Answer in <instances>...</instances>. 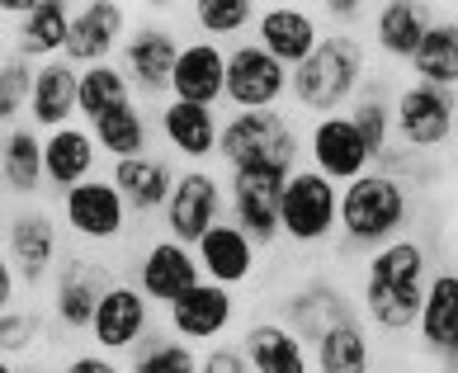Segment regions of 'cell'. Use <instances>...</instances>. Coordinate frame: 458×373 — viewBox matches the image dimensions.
<instances>
[{
	"label": "cell",
	"mask_w": 458,
	"mask_h": 373,
	"mask_svg": "<svg viewBox=\"0 0 458 373\" xmlns=\"http://www.w3.org/2000/svg\"><path fill=\"white\" fill-rule=\"evenodd\" d=\"M435 275V256H430V242L416 232L387 242L383 250L360 265V312L373 326V335L383 341H416V321H420V302H426V288Z\"/></svg>",
	"instance_id": "1"
},
{
	"label": "cell",
	"mask_w": 458,
	"mask_h": 373,
	"mask_svg": "<svg viewBox=\"0 0 458 373\" xmlns=\"http://www.w3.org/2000/svg\"><path fill=\"white\" fill-rule=\"evenodd\" d=\"M416 217V194L406 190L397 175H387L373 165L369 175L341 190V236H335V256L369 260L373 250L411 232Z\"/></svg>",
	"instance_id": "2"
},
{
	"label": "cell",
	"mask_w": 458,
	"mask_h": 373,
	"mask_svg": "<svg viewBox=\"0 0 458 373\" xmlns=\"http://www.w3.org/2000/svg\"><path fill=\"white\" fill-rule=\"evenodd\" d=\"M373 81V57L364 33H327L321 47L293 72L288 105L302 118H327V114H350L360 90Z\"/></svg>",
	"instance_id": "3"
},
{
	"label": "cell",
	"mask_w": 458,
	"mask_h": 373,
	"mask_svg": "<svg viewBox=\"0 0 458 373\" xmlns=\"http://www.w3.org/2000/svg\"><path fill=\"white\" fill-rule=\"evenodd\" d=\"M217 161L223 171H298L308 161V132L288 109L227 114Z\"/></svg>",
	"instance_id": "4"
},
{
	"label": "cell",
	"mask_w": 458,
	"mask_h": 373,
	"mask_svg": "<svg viewBox=\"0 0 458 373\" xmlns=\"http://www.w3.org/2000/svg\"><path fill=\"white\" fill-rule=\"evenodd\" d=\"M279 227H284V246H293V250L335 246V236H341V184H331L327 175H317L302 161L284 184Z\"/></svg>",
	"instance_id": "5"
},
{
	"label": "cell",
	"mask_w": 458,
	"mask_h": 373,
	"mask_svg": "<svg viewBox=\"0 0 458 373\" xmlns=\"http://www.w3.org/2000/svg\"><path fill=\"white\" fill-rule=\"evenodd\" d=\"M393 118H397V147L416 157L439 161L458 142V95L420 81H397L393 90Z\"/></svg>",
	"instance_id": "6"
},
{
	"label": "cell",
	"mask_w": 458,
	"mask_h": 373,
	"mask_svg": "<svg viewBox=\"0 0 458 373\" xmlns=\"http://www.w3.org/2000/svg\"><path fill=\"white\" fill-rule=\"evenodd\" d=\"M5 260L14 265L24 293H38L62 269V217L47 203H10L5 208Z\"/></svg>",
	"instance_id": "7"
},
{
	"label": "cell",
	"mask_w": 458,
	"mask_h": 373,
	"mask_svg": "<svg viewBox=\"0 0 458 373\" xmlns=\"http://www.w3.org/2000/svg\"><path fill=\"white\" fill-rule=\"evenodd\" d=\"M275 317L293 335H302L308 345H317L331 326H341V321H350V317H364V312H360V293H354L345 279L317 269V275H302L293 288H284Z\"/></svg>",
	"instance_id": "8"
},
{
	"label": "cell",
	"mask_w": 458,
	"mask_h": 373,
	"mask_svg": "<svg viewBox=\"0 0 458 373\" xmlns=\"http://www.w3.org/2000/svg\"><path fill=\"white\" fill-rule=\"evenodd\" d=\"M57 217L86 246H123L132 232V208L109 175H95L86 184H76V190L57 194Z\"/></svg>",
	"instance_id": "9"
},
{
	"label": "cell",
	"mask_w": 458,
	"mask_h": 373,
	"mask_svg": "<svg viewBox=\"0 0 458 373\" xmlns=\"http://www.w3.org/2000/svg\"><path fill=\"white\" fill-rule=\"evenodd\" d=\"M227 175H217L213 165H180L175 194L161 213L165 236H175L184 246H199L217 223L227 217Z\"/></svg>",
	"instance_id": "10"
},
{
	"label": "cell",
	"mask_w": 458,
	"mask_h": 373,
	"mask_svg": "<svg viewBox=\"0 0 458 373\" xmlns=\"http://www.w3.org/2000/svg\"><path fill=\"white\" fill-rule=\"evenodd\" d=\"M180 47H184V38L165 20H157V14H142V20L132 24L123 53H118V66H123V76L132 81L138 99H157V105L171 99V76H175Z\"/></svg>",
	"instance_id": "11"
},
{
	"label": "cell",
	"mask_w": 458,
	"mask_h": 373,
	"mask_svg": "<svg viewBox=\"0 0 458 373\" xmlns=\"http://www.w3.org/2000/svg\"><path fill=\"white\" fill-rule=\"evenodd\" d=\"M227 175V217L242 227L260 250H275L284 242L279 227V203H284V184L293 171H223Z\"/></svg>",
	"instance_id": "12"
},
{
	"label": "cell",
	"mask_w": 458,
	"mask_h": 373,
	"mask_svg": "<svg viewBox=\"0 0 458 373\" xmlns=\"http://www.w3.org/2000/svg\"><path fill=\"white\" fill-rule=\"evenodd\" d=\"M232 326H246L242 321V298H236L232 288L213 284V279L194 284L180 302L165 308V331L180 335V341H190V345H199V350L223 345L232 335Z\"/></svg>",
	"instance_id": "13"
},
{
	"label": "cell",
	"mask_w": 458,
	"mask_h": 373,
	"mask_svg": "<svg viewBox=\"0 0 458 373\" xmlns=\"http://www.w3.org/2000/svg\"><path fill=\"white\" fill-rule=\"evenodd\" d=\"M293 72L275 62L256 38L227 47V109L232 114H256V109H284Z\"/></svg>",
	"instance_id": "14"
},
{
	"label": "cell",
	"mask_w": 458,
	"mask_h": 373,
	"mask_svg": "<svg viewBox=\"0 0 458 373\" xmlns=\"http://www.w3.org/2000/svg\"><path fill=\"white\" fill-rule=\"evenodd\" d=\"M151 331H157V308H151V298L132 279H114L105 288V298H99L95 321H90V345L128 360Z\"/></svg>",
	"instance_id": "15"
},
{
	"label": "cell",
	"mask_w": 458,
	"mask_h": 373,
	"mask_svg": "<svg viewBox=\"0 0 458 373\" xmlns=\"http://www.w3.org/2000/svg\"><path fill=\"white\" fill-rule=\"evenodd\" d=\"M308 165L345 190L360 175H369L378 157H373V147L364 142V132L354 128L350 114H327L308 123Z\"/></svg>",
	"instance_id": "16"
},
{
	"label": "cell",
	"mask_w": 458,
	"mask_h": 373,
	"mask_svg": "<svg viewBox=\"0 0 458 373\" xmlns=\"http://www.w3.org/2000/svg\"><path fill=\"white\" fill-rule=\"evenodd\" d=\"M132 284L151 298V308L165 312L171 302H180L184 293H190L194 284H203L194 246L175 242V236H157V242H147L138 250V260H132Z\"/></svg>",
	"instance_id": "17"
},
{
	"label": "cell",
	"mask_w": 458,
	"mask_h": 373,
	"mask_svg": "<svg viewBox=\"0 0 458 373\" xmlns=\"http://www.w3.org/2000/svg\"><path fill=\"white\" fill-rule=\"evenodd\" d=\"M118 275H109L99 260H86V256L62 260V269L53 275V298H47V312H53L57 331L90 335V321L99 312V298H105V288Z\"/></svg>",
	"instance_id": "18"
},
{
	"label": "cell",
	"mask_w": 458,
	"mask_h": 373,
	"mask_svg": "<svg viewBox=\"0 0 458 373\" xmlns=\"http://www.w3.org/2000/svg\"><path fill=\"white\" fill-rule=\"evenodd\" d=\"M132 24H138V14H132L128 5H114V0H86V5H76L72 43H66V62H72L76 72L118 62V53H123Z\"/></svg>",
	"instance_id": "19"
},
{
	"label": "cell",
	"mask_w": 458,
	"mask_h": 373,
	"mask_svg": "<svg viewBox=\"0 0 458 373\" xmlns=\"http://www.w3.org/2000/svg\"><path fill=\"white\" fill-rule=\"evenodd\" d=\"M223 123L227 118H217V109L184 105V99L157 105V138L180 165H213L223 151Z\"/></svg>",
	"instance_id": "20"
},
{
	"label": "cell",
	"mask_w": 458,
	"mask_h": 373,
	"mask_svg": "<svg viewBox=\"0 0 458 373\" xmlns=\"http://www.w3.org/2000/svg\"><path fill=\"white\" fill-rule=\"evenodd\" d=\"M5 20H10V53L33 62V66H43V62H62L66 57L72 24H76V5H62V0L14 5V10H5Z\"/></svg>",
	"instance_id": "21"
},
{
	"label": "cell",
	"mask_w": 458,
	"mask_h": 373,
	"mask_svg": "<svg viewBox=\"0 0 458 373\" xmlns=\"http://www.w3.org/2000/svg\"><path fill=\"white\" fill-rule=\"evenodd\" d=\"M275 62H284L288 72H298L308 62L321 38H327V24H321L317 5H260L256 33H250Z\"/></svg>",
	"instance_id": "22"
},
{
	"label": "cell",
	"mask_w": 458,
	"mask_h": 373,
	"mask_svg": "<svg viewBox=\"0 0 458 373\" xmlns=\"http://www.w3.org/2000/svg\"><path fill=\"white\" fill-rule=\"evenodd\" d=\"M416 350L445 369H458V265H435L416 321Z\"/></svg>",
	"instance_id": "23"
},
{
	"label": "cell",
	"mask_w": 458,
	"mask_h": 373,
	"mask_svg": "<svg viewBox=\"0 0 458 373\" xmlns=\"http://www.w3.org/2000/svg\"><path fill=\"white\" fill-rule=\"evenodd\" d=\"M194 256H199L203 279L223 284V288H232V293H246V288L256 284V275H260V256H265V250L250 242L232 217H223V223H217L194 246Z\"/></svg>",
	"instance_id": "24"
},
{
	"label": "cell",
	"mask_w": 458,
	"mask_h": 373,
	"mask_svg": "<svg viewBox=\"0 0 458 373\" xmlns=\"http://www.w3.org/2000/svg\"><path fill=\"white\" fill-rule=\"evenodd\" d=\"M439 20V5H416V0H387V5H373L369 20V43L373 53L393 66H411V57L420 53L430 24Z\"/></svg>",
	"instance_id": "25"
},
{
	"label": "cell",
	"mask_w": 458,
	"mask_h": 373,
	"mask_svg": "<svg viewBox=\"0 0 458 373\" xmlns=\"http://www.w3.org/2000/svg\"><path fill=\"white\" fill-rule=\"evenodd\" d=\"M171 99L203 105V109L227 105V47L208 38H184L171 76Z\"/></svg>",
	"instance_id": "26"
},
{
	"label": "cell",
	"mask_w": 458,
	"mask_h": 373,
	"mask_svg": "<svg viewBox=\"0 0 458 373\" xmlns=\"http://www.w3.org/2000/svg\"><path fill=\"white\" fill-rule=\"evenodd\" d=\"M236 345H242L250 373H317L312 345L288 331L279 317H250L236 335Z\"/></svg>",
	"instance_id": "27"
},
{
	"label": "cell",
	"mask_w": 458,
	"mask_h": 373,
	"mask_svg": "<svg viewBox=\"0 0 458 373\" xmlns=\"http://www.w3.org/2000/svg\"><path fill=\"white\" fill-rule=\"evenodd\" d=\"M105 175L118 184V194L128 199L132 217H161L165 203H171V194H175L180 165L171 157L147 151V157H132V161H109Z\"/></svg>",
	"instance_id": "28"
},
{
	"label": "cell",
	"mask_w": 458,
	"mask_h": 373,
	"mask_svg": "<svg viewBox=\"0 0 458 373\" xmlns=\"http://www.w3.org/2000/svg\"><path fill=\"white\" fill-rule=\"evenodd\" d=\"M99 151L95 132L86 123H72V128H57V132H43V171H47V190L66 194L76 184H86L99 175Z\"/></svg>",
	"instance_id": "29"
},
{
	"label": "cell",
	"mask_w": 458,
	"mask_h": 373,
	"mask_svg": "<svg viewBox=\"0 0 458 373\" xmlns=\"http://www.w3.org/2000/svg\"><path fill=\"white\" fill-rule=\"evenodd\" d=\"M38 132H57L81 123V72L72 62H43L38 81H33V99H29V118Z\"/></svg>",
	"instance_id": "30"
},
{
	"label": "cell",
	"mask_w": 458,
	"mask_h": 373,
	"mask_svg": "<svg viewBox=\"0 0 458 373\" xmlns=\"http://www.w3.org/2000/svg\"><path fill=\"white\" fill-rule=\"evenodd\" d=\"M0 175H5L10 203H38L47 190L43 171V132L33 123L5 128V147H0Z\"/></svg>",
	"instance_id": "31"
},
{
	"label": "cell",
	"mask_w": 458,
	"mask_h": 373,
	"mask_svg": "<svg viewBox=\"0 0 458 373\" xmlns=\"http://www.w3.org/2000/svg\"><path fill=\"white\" fill-rule=\"evenodd\" d=\"M406 76L420 81V86H439L458 95V10H439L420 53L406 66Z\"/></svg>",
	"instance_id": "32"
},
{
	"label": "cell",
	"mask_w": 458,
	"mask_h": 373,
	"mask_svg": "<svg viewBox=\"0 0 458 373\" xmlns=\"http://www.w3.org/2000/svg\"><path fill=\"white\" fill-rule=\"evenodd\" d=\"M312 369L317 373H373V326L364 317H350L331 326L312 345Z\"/></svg>",
	"instance_id": "33"
},
{
	"label": "cell",
	"mask_w": 458,
	"mask_h": 373,
	"mask_svg": "<svg viewBox=\"0 0 458 373\" xmlns=\"http://www.w3.org/2000/svg\"><path fill=\"white\" fill-rule=\"evenodd\" d=\"M86 128L95 132L105 161H132V157H147L151 151V114L142 109V99H132V105L95 118V123H86Z\"/></svg>",
	"instance_id": "34"
},
{
	"label": "cell",
	"mask_w": 458,
	"mask_h": 373,
	"mask_svg": "<svg viewBox=\"0 0 458 373\" xmlns=\"http://www.w3.org/2000/svg\"><path fill=\"white\" fill-rule=\"evenodd\" d=\"M393 81L373 72V81L360 90V99L350 105V118H354V128L364 132V142L373 147V157H387V151L397 147V118H393Z\"/></svg>",
	"instance_id": "35"
},
{
	"label": "cell",
	"mask_w": 458,
	"mask_h": 373,
	"mask_svg": "<svg viewBox=\"0 0 458 373\" xmlns=\"http://www.w3.org/2000/svg\"><path fill=\"white\" fill-rule=\"evenodd\" d=\"M256 20L260 5H250V0H194L190 5V24L199 29V38L223 47L246 43V33H256Z\"/></svg>",
	"instance_id": "36"
},
{
	"label": "cell",
	"mask_w": 458,
	"mask_h": 373,
	"mask_svg": "<svg viewBox=\"0 0 458 373\" xmlns=\"http://www.w3.org/2000/svg\"><path fill=\"white\" fill-rule=\"evenodd\" d=\"M128 373H203V350L157 326L128 354Z\"/></svg>",
	"instance_id": "37"
},
{
	"label": "cell",
	"mask_w": 458,
	"mask_h": 373,
	"mask_svg": "<svg viewBox=\"0 0 458 373\" xmlns=\"http://www.w3.org/2000/svg\"><path fill=\"white\" fill-rule=\"evenodd\" d=\"M132 99H138V90H132V81L123 76L118 62L86 66V72H81V123H95V118L132 105Z\"/></svg>",
	"instance_id": "38"
},
{
	"label": "cell",
	"mask_w": 458,
	"mask_h": 373,
	"mask_svg": "<svg viewBox=\"0 0 458 373\" xmlns=\"http://www.w3.org/2000/svg\"><path fill=\"white\" fill-rule=\"evenodd\" d=\"M33 81H38V66L5 53V66H0V123L14 128L29 118V99H33Z\"/></svg>",
	"instance_id": "39"
},
{
	"label": "cell",
	"mask_w": 458,
	"mask_h": 373,
	"mask_svg": "<svg viewBox=\"0 0 458 373\" xmlns=\"http://www.w3.org/2000/svg\"><path fill=\"white\" fill-rule=\"evenodd\" d=\"M43 335V317L20 302V308H5L0 312V350H5V360H24V354L38 345Z\"/></svg>",
	"instance_id": "40"
},
{
	"label": "cell",
	"mask_w": 458,
	"mask_h": 373,
	"mask_svg": "<svg viewBox=\"0 0 458 373\" xmlns=\"http://www.w3.org/2000/svg\"><path fill=\"white\" fill-rule=\"evenodd\" d=\"M317 14L327 24V33H369L373 5H341V0H331V5H317Z\"/></svg>",
	"instance_id": "41"
},
{
	"label": "cell",
	"mask_w": 458,
	"mask_h": 373,
	"mask_svg": "<svg viewBox=\"0 0 458 373\" xmlns=\"http://www.w3.org/2000/svg\"><path fill=\"white\" fill-rule=\"evenodd\" d=\"M57 373H128V360H118V354H105V350H76L66 354Z\"/></svg>",
	"instance_id": "42"
},
{
	"label": "cell",
	"mask_w": 458,
	"mask_h": 373,
	"mask_svg": "<svg viewBox=\"0 0 458 373\" xmlns=\"http://www.w3.org/2000/svg\"><path fill=\"white\" fill-rule=\"evenodd\" d=\"M203 373H250V364H246V354H242V345H213V350H203Z\"/></svg>",
	"instance_id": "43"
},
{
	"label": "cell",
	"mask_w": 458,
	"mask_h": 373,
	"mask_svg": "<svg viewBox=\"0 0 458 373\" xmlns=\"http://www.w3.org/2000/svg\"><path fill=\"white\" fill-rule=\"evenodd\" d=\"M0 373H24V369H20V360H0Z\"/></svg>",
	"instance_id": "44"
},
{
	"label": "cell",
	"mask_w": 458,
	"mask_h": 373,
	"mask_svg": "<svg viewBox=\"0 0 458 373\" xmlns=\"http://www.w3.org/2000/svg\"><path fill=\"white\" fill-rule=\"evenodd\" d=\"M426 373H458V369H445V364H435V369H426Z\"/></svg>",
	"instance_id": "45"
}]
</instances>
